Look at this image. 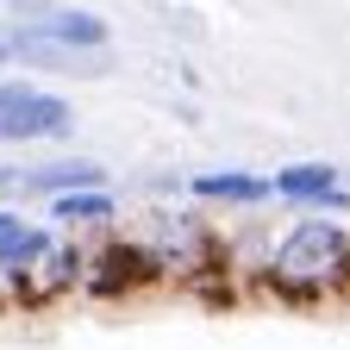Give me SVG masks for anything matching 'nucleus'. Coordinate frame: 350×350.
Returning <instances> with one entry per match:
<instances>
[{"mask_svg":"<svg viewBox=\"0 0 350 350\" xmlns=\"http://www.w3.org/2000/svg\"><path fill=\"white\" fill-rule=\"evenodd\" d=\"M256 288L282 306H319L350 294V232L338 213H300L269 244Z\"/></svg>","mask_w":350,"mask_h":350,"instance_id":"nucleus-1","label":"nucleus"},{"mask_svg":"<svg viewBox=\"0 0 350 350\" xmlns=\"http://www.w3.org/2000/svg\"><path fill=\"white\" fill-rule=\"evenodd\" d=\"M75 138V100L38 75H0V144H63Z\"/></svg>","mask_w":350,"mask_h":350,"instance_id":"nucleus-2","label":"nucleus"},{"mask_svg":"<svg viewBox=\"0 0 350 350\" xmlns=\"http://www.w3.org/2000/svg\"><path fill=\"white\" fill-rule=\"evenodd\" d=\"M169 275V256L157 244H138V238H107L88 250V275L81 288L94 300H125V294H144Z\"/></svg>","mask_w":350,"mask_h":350,"instance_id":"nucleus-3","label":"nucleus"},{"mask_svg":"<svg viewBox=\"0 0 350 350\" xmlns=\"http://www.w3.org/2000/svg\"><path fill=\"white\" fill-rule=\"evenodd\" d=\"M13 25L38 31V38H57L75 44V51H113V25L94 7H75V0H13Z\"/></svg>","mask_w":350,"mask_h":350,"instance_id":"nucleus-4","label":"nucleus"},{"mask_svg":"<svg viewBox=\"0 0 350 350\" xmlns=\"http://www.w3.org/2000/svg\"><path fill=\"white\" fill-rule=\"evenodd\" d=\"M7 51L25 75H107L113 69V51H75V44H57V38H38L25 25L7 19Z\"/></svg>","mask_w":350,"mask_h":350,"instance_id":"nucleus-5","label":"nucleus"},{"mask_svg":"<svg viewBox=\"0 0 350 350\" xmlns=\"http://www.w3.org/2000/svg\"><path fill=\"white\" fill-rule=\"evenodd\" d=\"M269 188L294 213H350V188H344L338 163H282L269 175Z\"/></svg>","mask_w":350,"mask_h":350,"instance_id":"nucleus-6","label":"nucleus"},{"mask_svg":"<svg viewBox=\"0 0 350 350\" xmlns=\"http://www.w3.org/2000/svg\"><path fill=\"white\" fill-rule=\"evenodd\" d=\"M188 194L200 206H226V213H250V206H269L275 188H269V175H256V169H200Z\"/></svg>","mask_w":350,"mask_h":350,"instance_id":"nucleus-7","label":"nucleus"},{"mask_svg":"<svg viewBox=\"0 0 350 350\" xmlns=\"http://www.w3.org/2000/svg\"><path fill=\"white\" fill-rule=\"evenodd\" d=\"M44 213H51L57 232H94V226H113V219H119V194L107 182L69 188V194H51V200H44Z\"/></svg>","mask_w":350,"mask_h":350,"instance_id":"nucleus-8","label":"nucleus"},{"mask_svg":"<svg viewBox=\"0 0 350 350\" xmlns=\"http://www.w3.org/2000/svg\"><path fill=\"white\" fill-rule=\"evenodd\" d=\"M51 244H57V226H38V219L0 206V275L7 269H38L51 256Z\"/></svg>","mask_w":350,"mask_h":350,"instance_id":"nucleus-9","label":"nucleus"},{"mask_svg":"<svg viewBox=\"0 0 350 350\" xmlns=\"http://www.w3.org/2000/svg\"><path fill=\"white\" fill-rule=\"evenodd\" d=\"M94 182H107V169H100L94 157H51V163L19 169V188H13V194H38V200H51V194L94 188Z\"/></svg>","mask_w":350,"mask_h":350,"instance_id":"nucleus-10","label":"nucleus"},{"mask_svg":"<svg viewBox=\"0 0 350 350\" xmlns=\"http://www.w3.org/2000/svg\"><path fill=\"white\" fill-rule=\"evenodd\" d=\"M19 188V169H7V163H0V194H13Z\"/></svg>","mask_w":350,"mask_h":350,"instance_id":"nucleus-11","label":"nucleus"},{"mask_svg":"<svg viewBox=\"0 0 350 350\" xmlns=\"http://www.w3.org/2000/svg\"><path fill=\"white\" fill-rule=\"evenodd\" d=\"M0 44H7V19H0Z\"/></svg>","mask_w":350,"mask_h":350,"instance_id":"nucleus-12","label":"nucleus"}]
</instances>
